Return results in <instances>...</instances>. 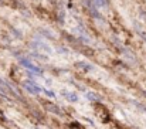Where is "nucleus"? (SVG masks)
Segmentation results:
<instances>
[{
	"label": "nucleus",
	"instance_id": "3",
	"mask_svg": "<svg viewBox=\"0 0 146 129\" xmlns=\"http://www.w3.org/2000/svg\"><path fill=\"white\" fill-rule=\"evenodd\" d=\"M62 96L65 99H68L70 102H78V95L74 94V92H70V91H61Z\"/></svg>",
	"mask_w": 146,
	"mask_h": 129
},
{
	"label": "nucleus",
	"instance_id": "6",
	"mask_svg": "<svg viewBox=\"0 0 146 129\" xmlns=\"http://www.w3.org/2000/svg\"><path fill=\"white\" fill-rule=\"evenodd\" d=\"M94 4L97 7H108L109 6V0H94Z\"/></svg>",
	"mask_w": 146,
	"mask_h": 129
},
{
	"label": "nucleus",
	"instance_id": "2",
	"mask_svg": "<svg viewBox=\"0 0 146 129\" xmlns=\"http://www.w3.org/2000/svg\"><path fill=\"white\" fill-rule=\"evenodd\" d=\"M23 88L27 92H30V94H40V92H43V88L38 85V84H36L34 81H31V80L23 82Z\"/></svg>",
	"mask_w": 146,
	"mask_h": 129
},
{
	"label": "nucleus",
	"instance_id": "8",
	"mask_svg": "<svg viewBox=\"0 0 146 129\" xmlns=\"http://www.w3.org/2000/svg\"><path fill=\"white\" fill-rule=\"evenodd\" d=\"M43 92H44L47 96H50V98H55V94H54V91H51V89H43Z\"/></svg>",
	"mask_w": 146,
	"mask_h": 129
},
{
	"label": "nucleus",
	"instance_id": "4",
	"mask_svg": "<svg viewBox=\"0 0 146 129\" xmlns=\"http://www.w3.org/2000/svg\"><path fill=\"white\" fill-rule=\"evenodd\" d=\"M46 109H47V111H50V112H54V114L60 115V116H62V111H61V108H58L57 105H52V104H47V105H46Z\"/></svg>",
	"mask_w": 146,
	"mask_h": 129
},
{
	"label": "nucleus",
	"instance_id": "1",
	"mask_svg": "<svg viewBox=\"0 0 146 129\" xmlns=\"http://www.w3.org/2000/svg\"><path fill=\"white\" fill-rule=\"evenodd\" d=\"M20 64H21L26 70H29V71H31V72H34V74H37V75H43V70H41L40 67H37L36 64H33L29 58H20Z\"/></svg>",
	"mask_w": 146,
	"mask_h": 129
},
{
	"label": "nucleus",
	"instance_id": "7",
	"mask_svg": "<svg viewBox=\"0 0 146 129\" xmlns=\"http://www.w3.org/2000/svg\"><path fill=\"white\" fill-rule=\"evenodd\" d=\"M85 95H87V98H88L90 101H99V99H101L97 94H94V92H90V91H88Z\"/></svg>",
	"mask_w": 146,
	"mask_h": 129
},
{
	"label": "nucleus",
	"instance_id": "5",
	"mask_svg": "<svg viewBox=\"0 0 146 129\" xmlns=\"http://www.w3.org/2000/svg\"><path fill=\"white\" fill-rule=\"evenodd\" d=\"M75 65H77L78 68H82V71H91V70H92V65H91V64H87V63H84V61L77 63Z\"/></svg>",
	"mask_w": 146,
	"mask_h": 129
}]
</instances>
